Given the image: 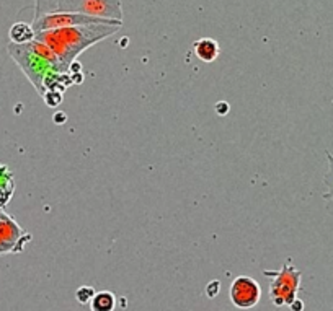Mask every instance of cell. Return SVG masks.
<instances>
[{
    "label": "cell",
    "mask_w": 333,
    "mask_h": 311,
    "mask_svg": "<svg viewBox=\"0 0 333 311\" xmlns=\"http://www.w3.org/2000/svg\"><path fill=\"white\" fill-rule=\"evenodd\" d=\"M121 26L118 25H84L48 31L34 33V39L46 44L59 59L64 72H69L77 59L85 49L92 48L100 41L113 36Z\"/></svg>",
    "instance_id": "6da1fadb"
},
{
    "label": "cell",
    "mask_w": 333,
    "mask_h": 311,
    "mask_svg": "<svg viewBox=\"0 0 333 311\" xmlns=\"http://www.w3.org/2000/svg\"><path fill=\"white\" fill-rule=\"evenodd\" d=\"M10 57L16 62L26 78L31 81L41 96H44V81L54 74H66L61 66L59 59L48 46L33 39L25 44H13L7 46Z\"/></svg>",
    "instance_id": "7a4b0ae2"
},
{
    "label": "cell",
    "mask_w": 333,
    "mask_h": 311,
    "mask_svg": "<svg viewBox=\"0 0 333 311\" xmlns=\"http://www.w3.org/2000/svg\"><path fill=\"white\" fill-rule=\"evenodd\" d=\"M266 277H273L270 285V298L276 307H284V305L293 303L297 298V292H299L301 277L302 274L293 267L291 259L284 264L281 271H263Z\"/></svg>",
    "instance_id": "3957f363"
},
{
    "label": "cell",
    "mask_w": 333,
    "mask_h": 311,
    "mask_svg": "<svg viewBox=\"0 0 333 311\" xmlns=\"http://www.w3.org/2000/svg\"><path fill=\"white\" fill-rule=\"evenodd\" d=\"M56 13H82L95 18L122 21L121 0H62Z\"/></svg>",
    "instance_id": "277c9868"
},
{
    "label": "cell",
    "mask_w": 333,
    "mask_h": 311,
    "mask_svg": "<svg viewBox=\"0 0 333 311\" xmlns=\"http://www.w3.org/2000/svg\"><path fill=\"white\" fill-rule=\"evenodd\" d=\"M84 25H118V26H122V21L95 18V16L82 15V13H49V15L39 16V18H34L31 23L34 33L48 31V29L84 26Z\"/></svg>",
    "instance_id": "5b68a950"
},
{
    "label": "cell",
    "mask_w": 333,
    "mask_h": 311,
    "mask_svg": "<svg viewBox=\"0 0 333 311\" xmlns=\"http://www.w3.org/2000/svg\"><path fill=\"white\" fill-rule=\"evenodd\" d=\"M28 241H31V234L23 230L10 214L0 209V256L21 253Z\"/></svg>",
    "instance_id": "8992f818"
},
{
    "label": "cell",
    "mask_w": 333,
    "mask_h": 311,
    "mask_svg": "<svg viewBox=\"0 0 333 311\" xmlns=\"http://www.w3.org/2000/svg\"><path fill=\"white\" fill-rule=\"evenodd\" d=\"M229 297L235 308L250 310L258 305L261 298V289L255 279L248 277V275H238L232 280Z\"/></svg>",
    "instance_id": "52a82bcc"
},
{
    "label": "cell",
    "mask_w": 333,
    "mask_h": 311,
    "mask_svg": "<svg viewBox=\"0 0 333 311\" xmlns=\"http://www.w3.org/2000/svg\"><path fill=\"white\" fill-rule=\"evenodd\" d=\"M196 57L203 62H214L221 54V48L218 41L213 38H201L193 43Z\"/></svg>",
    "instance_id": "ba28073f"
},
{
    "label": "cell",
    "mask_w": 333,
    "mask_h": 311,
    "mask_svg": "<svg viewBox=\"0 0 333 311\" xmlns=\"http://www.w3.org/2000/svg\"><path fill=\"white\" fill-rule=\"evenodd\" d=\"M8 36H10V43L25 44V43H30V41L34 39V29L30 23L18 21L10 28Z\"/></svg>",
    "instance_id": "9c48e42d"
},
{
    "label": "cell",
    "mask_w": 333,
    "mask_h": 311,
    "mask_svg": "<svg viewBox=\"0 0 333 311\" xmlns=\"http://www.w3.org/2000/svg\"><path fill=\"white\" fill-rule=\"evenodd\" d=\"M13 194V176L5 165H0V209L7 204Z\"/></svg>",
    "instance_id": "30bf717a"
},
{
    "label": "cell",
    "mask_w": 333,
    "mask_h": 311,
    "mask_svg": "<svg viewBox=\"0 0 333 311\" xmlns=\"http://www.w3.org/2000/svg\"><path fill=\"white\" fill-rule=\"evenodd\" d=\"M114 307H116V297L114 293L108 290L97 292L90 302L92 311H114Z\"/></svg>",
    "instance_id": "8fae6325"
},
{
    "label": "cell",
    "mask_w": 333,
    "mask_h": 311,
    "mask_svg": "<svg viewBox=\"0 0 333 311\" xmlns=\"http://www.w3.org/2000/svg\"><path fill=\"white\" fill-rule=\"evenodd\" d=\"M62 2V0H36V13H34V18H39L43 15H49V13H56L57 3Z\"/></svg>",
    "instance_id": "7c38bea8"
},
{
    "label": "cell",
    "mask_w": 333,
    "mask_h": 311,
    "mask_svg": "<svg viewBox=\"0 0 333 311\" xmlns=\"http://www.w3.org/2000/svg\"><path fill=\"white\" fill-rule=\"evenodd\" d=\"M327 160H329V171H327L324 183L327 186V194L325 199H332L333 201V155L330 152H327Z\"/></svg>",
    "instance_id": "4fadbf2b"
},
{
    "label": "cell",
    "mask_w": 333,
    "mask_h": 311,
    "mask_svg": "<svg viewBox=\"0 0 333 311\" xmlns=\"http://www.w3.org/2000/svg\"><path fill=\"white\" fill-rule=\"evenodd\" d=\"M95 290H93V287H89V285H84L80 287V289H77V292H75V298H77V302L82 303V305H87L92 302V298L95 297Z\"/></svg>",
    "instance_id": "5bb4252c"
},
{
    "label": "cell",
    "mask_w": 333,
    "mask_h": 311,
    "mask_svg": "<svg viewBox=\"0 0 333 311\" xmlns=\"http://www.w3.org/2000/svg\"><path fill=\"white\" fill-rule=\"evenodd\" d=\"M43 98H44L46 104H48V106H51V108H56L57 104L62 101L61 91H46Z\"/></svg>",
    "instance_id": "9a60e30c"
},
{
    "label": "cell",
    "mask_w": 333,
    "mask_h": 311,
    "mask_svg": "<svg viewBox=\"0 0 333 311\" xmlns=\"http://www.w3.org/2000/svg\"><path fill=\"white\" fill-rule=\"evenodd\" d=\"M219 290H221L219 280H211V282H209V285H206V293H208L209 298H214L219 293Z\"/></svg>",
    "instance_id": "2e32d148"
},
{
    "label": "cell",
    "mask_w": 333,
    "mask_h": 311,
    "mask_svg": "<svg viewBox=\"0 0 333 311\" xmlns=\"http://www.w3.org/2000/svg\"><path fill=\"white\" fill-rule=\"evenodd\" d=\"M216 111H218L221 116H225L227 111H229V104H227L225 101H221V103L216 104Z\"/></svg>",
    "instance_id": "e0dca14e"
},
{
    "label": "cell",
    "mask_w": 333,
    "mask_h": 311,
    "mask_svg": "<svg viewBox=\"0 0 333 311\" xmlns=\"http://www.w3.org/2000/svg\"><path fill=\"white\" fill-rule=\"evenodd\" d=\"M289 308H291V311H302L304 310V303L299 300V298H296V300L289 305Z\"/></svg>",
    "instance_id": "ac0fdd59"
}]
</instances>
